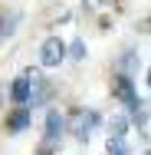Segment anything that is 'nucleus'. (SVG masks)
<instances>
[{"label":"nucleus","mask_w":151,"mask_h":155,"mask_svg":"<svg viewBox=\"0 0 151 155\" xmlns=\"http://www.w3.org/2000/svg\"><path fill=\"white\" fill-rule=\"evenodd\" d=\"M62 60H66V43H62L59 36L43 40V46H39V63H43V66H59Z\"/></svg>","instance_id":"1"},{"label":"nucleus","mask_w":151,"mask_h":155,"mask_svg":"<svg viewBox=\"0 0 151 155\" xmlns=\"http://www.w3.org/2000/svg\"><path fill=\"white\" fill-rule=\"evenodd\" d=\"M30 86H33V76L30 73H23V76H17V83H13V89H10V96H13V102H30Z\"/></svg>","instance_id":"2"},{"label":"nucleus","mask_w":151,"mask_h":155,"mask_svg":"<svg viewBox=\"0 0 151 155\" xmlns=\"http://www.w3.org/2000/svg\"><path fill=\"white\" fill-rule=\"evenodd\" d=\"M62 129H66V119L53 109V112L46 116V142H56V139L62 135Z\"/></svg>","instance_id":"3"},{"label":"nucleus","mask_w":151,"mask_h":155,"mask_svg":"<svg viewBox=\"0 0 151 155\" xmlns=\"http://www.w3.org/2000/svg\"><path fill=\"white\" fill-rule=\"evenodd\" d=\"M92 125H95V112H79L76 116V139H89V132H92Z\"/></svg>","instance_id":"4"},{"label":"nucleus","mask_w":151,"mask_h":155,"mask_svg":"<svg viewBox=\"0 0 151 155\" xmlns=\"http://www.w3.org/2000/svg\"><path fill=\"white\" fill-rule=\"evenodd\" d=\"M27 125H30V109H17V112H13V116L7 119V129H10L13 135H20V132H23Z\"/></svg>","instance_id":"5"},{"label":"nucleus","mask_w":151,"mask_h":155,"mask_svg":"<svg viewBox=\"0 0 151 155\" xmlns=\"http://www.w3.org/2000/svg\"><path fill=\"white\" fill-rule=\"evenodd\" d=\"M125 132H128V119L125 116H112L109 119V135H121L125 139Z\"/></svg>","instance_id":"6"},{"label":"nucleus","mask_w":151,"mask_h":155,"mask_svg":"<svg viewBox=\"0 0 151 155\" xmlns=\"http://www.w3.org/2000/svg\"><path fill=\"white\" fill-rule=\"evenodd\" d=\"M109 155H128V145H125V139L121 135H109Z\"/></svg>","instance_id":"7"},{"label":"nucleus","mask_w":151,"mask_h":155,"mask_svg":"<svg viewBox=\"0 0 151 155\" xmlns=\"http://www.w3.org/2000/svg\"><path fill=\"white\" fill-rule=\"evenodd\" d=\"M69 53H72L76 60H82V56H86V43H82V40H76V43L69 46Z\"/></svg>","instance_id":"8"}]
</instances>
